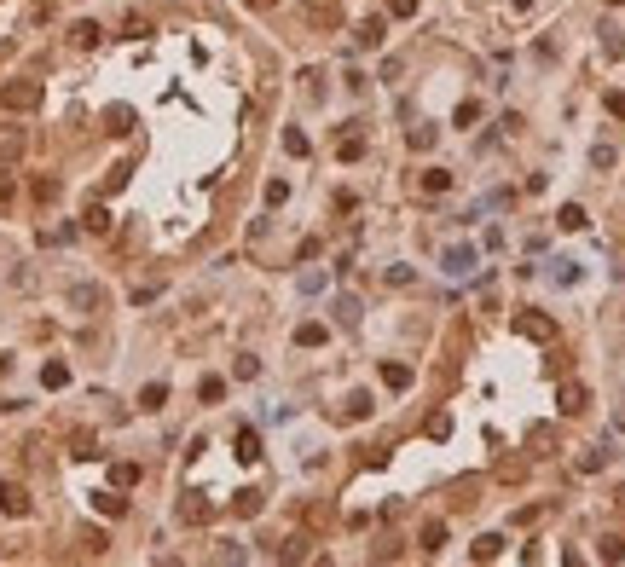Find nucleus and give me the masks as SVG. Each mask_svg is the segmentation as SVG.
<instances>
[{
  "mask_svg": "<svg viewBox=\"0 0 625 567\" xmlns=\"http://www.w3.org/2000/svg\"><path fill=\"white\" fill-rule=\"evenodd\" d=\"M0 105H6V110H35L41 105V87L35 81H12L6 93H0Z\"/></svg>",
  "mask_w": 625,
  "mask_h": 567,
  "instance_id": "nucleus-1",
  "label": "nucleus"
},
{
  "mask_svg": "<svg viewBox=\"0 0 625 567\" xmlns=\"http://www.w3.org/2000/svg\"><path fill=\"white\" fill-rule=\"evenodd\" d=\"M556 406H562V417H579L591 406V388H579V382H562V394H556Z\"/></svg>",
  "mask_w": 625,
  "mask_h": 567,
  "instance_id": "nucleus-2",
  "label": "nucleus"
},
{
  "mask_svg": "<svg viewBox=\"0 0 625 567\" xmlns=\"http://www.w3.org/2000/svg\"><path fill=\"white\" fill-rule=\"evenodd\" d=\"M515 330H521L527 341H550V336H556V324H550L545 313H521V319H515Z\"/></svg>",
  "mask_w": 625,
  "mask_h": 567,
  "instance_id": "nucleus-3",
  "label": "nucleus"
},
{
  "mask_svg": "<svg viewBox=\"0 0 625 567\" xmlns=\"http://www.w3.org/2000/svg\"><path fill=\"white\" fill-rule=\"evenodd\" d=\"M382 382L394 388V394H406V388L417 382V371H411V365H399V359H382Z\"/></svg>",
  "mask_w": 625,
  "mask_h": 567,
  "instance_id": "nucleus-4",
  "label": "nucleus"
},
{
  "mask_svg": "<svg viewBox=\"0 0 625 567\" xmlns=\"http://www.w3.org/2000/svg\"><path fill=\"white\" fill-rule=\"evenodd\" d=\"M469 556H475V561H498V556H504V533H480V539L469 544Z\"/></svg>",
  "mask_w": 625,
  "mask_h": 567,
  "instance_id": "nucleus-5",
  "label": "nucleus"
},
{
  "mask_svg": "<svg viewBox=\"0 0 625 567\" xmlns=\"http://www.w3.org/2000/svg\"><path fill=\"white\" fill-rule=\"evenodd\" d=\"M0 509H6V515H29V492L18 481H6V487H0Z\"/></svg>",
  "mask_w": 625,
  "mask_h": 567,
  "instance_id": "nucleus-6",
  "label": "nucleus"
},
{
  "mask_svg": "<svg viewBox=\"0 0 625 567\" xmlns=\"http://www.w3.org/2000/svg\"><path fill=\"white\" fill-rule=\"evenodd\" d=\"M475 267V249L469 243H452V249H446V272H452V278H463Z\"/></svg>",
  "mask_w": 625,
  "mask_h": 567,
  "instance_id": "nucleus-7",
  "label": "nucleus"
},
{
  "mask_svg": "<svg viewBox=\"0 0 625 567\" xmlns=\"http://www.w3.org/2000/svg\"><path fill=\"white\" fill-rule=\"evenodd\" d=\"M382 41H388V29H382V18H365V23H359V47H365V53H377Z\"/></svg>",
  "mask_w": 625,
  "mask_h": 567,
  "instance_id": "nucleus-8",
  "label": "nucleus"
},
{
  "mask_svg": "<svg viewBox=\"0 0 625 567\" xmlns=\"http://www.w3.org/2000/svg\"><path fill=\"white\" fill-rule=\"evenodd\" d=\"M261 457V434L255 428H238V463H255Z\"/></svg>",
  "mask_w": 625,
  "mask_h": 567,
  "instance_id": "nucleus-9",
  "label": "nucleus"
},
{
  "mask_svg": "<svg viewBox=\"0 0 625 567\" xmlns=\"http://www.w3.org/2000/svg\"><path fill=\"white\" fill-rule=\"evenodd\" d=\"M417 544H423V550H446V521H423Z\"/></svg>",
  "mask_w": 625,
  "mask_h": 567,
  "instance_id": "nucleus-10",
  "label": "nucleus"
},
{
  "mask_svg": "<svg viewBox=\"0 0 625 567\" xmlns=\"http://www.w3.org/2000/svg\"><path fill=\"white\" fill-rule=\"evenodd\" d=\"M23 151V127H0V162Z\"/></svg>",
  "mask_w": 625,
  "mask_h": 567,
  "instance_id": "nucleus-11",
  "label": "nucleus"
},
{
  "mask_svg": "<svg viewBox=\"0 0 625 567\" xmlns=\"http://www.w3.org/2000/svg\"><path fill=\"white\" fill-rule=\"evenodd\" d=\"M81 226H87V232H110V208H105V203H93V208L81 214Z\"/></svg>",
  "mask_w": 625,
  "mask_h": 567,
  "instance_id": "nucleus-12",
  "label": "nucleus"
},
{
  "mask_svg": "<svg viewBox=\"0 0 625 567\" xmlns=\"http://www.w3.org/2000/svg\"><path fill=\"white\" fill-rule=\"evenodd\" d=\"M556 226H562V232H585V208H579V203H567V208L556 214Z\"/></svg>",
  "mask_w": 625,
  "mask_h": 567,
  "instance_id": "nucleus-13",
  "label": "nucleus"
},
{
  "mask_svg": "<svg viewBox=\"0 0 625 567\" xmlns=\"http://www.w3.org/2000/svg\"><path fill=\"white\" fill-rule=\"evenodd\" d=\"M180 515H186V521H209V504H203V492H186Z\"/></svg>",
  "mask_w": 625,
  "mask_h": 567,
  "instance_id": "nucleus-14",
  "label": "nucleus"
},
{
  "mask_svg": "<svg viewBox=\"0 0 625 567\" xmlns=\"http://www.w3.org/2000/svg\"><path fill=\"white\" fill-rule=\"evenodd\" d=\"M597 556H602V561H625V539H619V533H608V539L597 544Z\"/></svg>",
  "mask_w": 625,
  "mask_h": 567,
  "instance_id": "nucleus-15",
  "label": "nucleus"
},
{
  "mask_svg": "<svg viewBox=\"0 0 625 567\" xmlns=\"http://www.w3.org/2000/svg\"><path fill=\"white\" fill-rule=\"evenodd\" d=\"M446 186H452V174H446V168H429V174H423V191H429V197H440Z\"/></svg>",
  "mask_w": 625,
  "mask_h": 567,
  "instance_id": "nucleus-16",
  "label": "nucleus"
},
{
  "mask_svg": "<svg viewBox=\"0 0 625 567\" xmlns=\"http://www.w3.org/2000/svg\"><path fill=\"white\" fill-rule=\"evenodd\" d=\"M336 157H342V162H359V157H365V139H359V134H347V139L336 145Z\"/></svg>",
  "mask_w": 625,
  "mask_h": 567,
  "instance_id": "nucleus-17",
  "label": "nucleus"
},
{
  "mask_svg": "<svg viewBox=\"0 0 625 567\" xmlns=\"http://www.w3.org/2000/svg\"><path fill=\"white\" fill-rule=\"evenodd\" d=\"M325 336H330L325 324H301V330H295V341H301V347H325Z\"/></svg>",
  "mask_w": 625,
  "mask_h": 567,
  "instance_id": "nucleus-18",
  "label": "nucleus"
},
{
  "mask_svg": "<svg viewBox=\"0 0 625 567\" xmlns=\"http://www.w3.org/2000/svg\"><path fill=\"white\" fill-rule=\"evenodd\" d=\"M70 41H75V47H99V23H75Z\"/></svg>",
  "mask_w": 625,
  "mask_h": 567,
  "instance_id": "nucleus-19",
  "label": "nucleus"
},
{
  "mask_svg": "<svg viewBox=\"0 0 625 567\" xmlns=\"http://www.w3.org/2000/svg\"><path fill=\"white\" fill-rule=\"evenodd\" d=\"M197 394H203L209 406H220V400H226V382H220V376H203V388H197Z\"/></svg>",
  "mask_w": 625,
  "mask_h": 567,
  "instance_id": "nucleus-20",
  "label": "nucleus"
},
{
  "mask_svg": "<svg viewBox=\"0 0 625 567\" xmlns=\"http://www.w3.org/2000/svg\"><path fill=\"white\" fill-rule=\"evenodd\" d=\"M347 417H371V394H365V388H353V394H347Z\"/></svg>",
  "mask_w": 625,
  "mask_h": 567,
  "instance_id": "nucleus-21",
  "label": "nucleus"
},
{
  "mask_svg": "<svg viewBox=\"0 0 625 567\" xmlns=\"http://www.w3.org/2000/svg\"><path fill=\"white\" fill-rule=\"evenodd\" d=\"M162 400H168V388H162V382H145V394H140V406H145V411H157Z\"/></svg>",
  "mask_w": 625,
  "mask_h": 567,
  "instance_id": "nucleus-22",
  "label": "nucleus"
},
{
  "mask_svg": "<svg viewBox=\"0 0 625 567\" xmlns=\"http://www.w3.org/2000/svg\"><path fill=\"white\" fill-rule=\"evenodd\" d=\"M284 151L290 157H307V134H301V127H284Z\"/></svg>",
  "mask_w": 625,
  "mask_h": 567,
  "instance_id": "nucleus-23",
  "label": "nucleus"
},
{
  "mask_svg": "<svg viewBox=\"0 0 625 567\" xmlns=\"http://www.w3.org/2000/svg\"><path fill=\"white\" fill-rule=\"evenodd\" d=\"M41 382H47V388H64V382H70V365H58V359H53L47 371H41Z\"/></svg>",
  "mask_w": 625,
  "mask_h": 567,
  "instance_id": "nucleus-24",
  "label": "nucleus"
},
{
  "mask_svg": "<svg viewBox=\"0 0 625 567\" xmlns=\"http://www.w3.org/2000/svg\"><path fill=\"white\" fill-rule=\"evenodd\" d=\"M550 446H556V428H532V452L550 457Z\"/></svg>",
  "mask_w": 625,
  "mask_h": 567,
  "instance_id": "nucleus-25",
  "label": "nucleus"
},
{
  "mask_svg": "<svg viewBox=\"0 0 625 567\" xmlns=\"http://www.w3.org/2000/svg\"><path fill=\"white\" fill-rule=\"evenodd\" d=\"M452 122H458V127H475V122H480V105H475V99H463V105H458V116H452Z\"/></svg>",
  "mask_w": 625,
  "mask_h": 567,
  "instance_id": "nucleus-26",
  "label": "nucleus"
},
{
  "mask_svg": "<svg viewBox=\"0 0 625 567\" xmlns=\"http://www.w3.org/2000/svg\"><path fill=\"white\" fill-rule=\"evenodd\" d=\"M307 18L319 23V29H330V23H336V6H325V0H319V6H307Z\"/></svg>",
  "mask_w": 625,
  "mask_h": 567,
  "instance_id": "nucleus-27",
  "label": "nucleus"
},
{
  "mask_svg": "<svg viewBox=\"0 0 625 567\" xmlns=\"http://www.w3.org/2000/svg\"><path fill=\"white\" fill-rule=\"evenodd\" d=\"M70 301H75V307H99V290L81 284V290H70Z\"/></svg>",
  "mask_w": 625,
  "mask_h": 567,
  "instance_id": "nucleus-28",
  "label": "nucleus"
},
{
  "mask_svg": "<svg viewBox=\"0 0 625 567\" xmlns=\"http://www.w3.org/2000/svg\"><path fill=\"white\" fill-rule=\"evenodd\" d=\"M105 122H110V134H127V122H133V116L116 105V110H105Z\"/></svg>",
  "mask_w": 625,
  "mask_h": 567,
  "instance_id": "nucleus-29",
  "label": "nucleus"
},
{
  "mask_svg": "<svg viewBox=\"0 0 625 567\" xmlns=\"http://www.w3.org/2000/svg\"><path fill=\"white\" fill-rule=\"evenodd\" d=\"M550 278H556V284H573V278H579V267H573V260H556Z\"/></svg>",
  "mask_w": 625,
  "mask_h": 567,
  "instance_id": "nucleus-30",
  "label": "nucleus"
},
{
  "mask_svg": "<svg viewBox=\"0 0 625 567\" xmlns=\"http://www.w3.org/2000/svg\"><path fill=\"white\" fill-rule=\"evenodd\" d=\"M498 475H504V481H521L527 463H521V457H504V463H498Z\"/></svg>",
  "mask_w": 625,
  "mask_h": 567,
  "instance_id": "nucleus-31",
  "label": "nucleus"
},
{
  "mask_svg": "<svg viewBox=\"0 0 625 567\" xmlns=\"http://www.w3.org/2000/svg\"><path fill=\"white\" fill-rule=\"evenodd\" d=\"M336 319H342V324H353V319H359V301H347V295H342V301H336Z\"/></svg>",
  "mask_w": 625,
  "mask_h": 567,
  "instance_id": "nucleus-32",
  "label": "nucleus"
},
{
  "mask_svg": "<svg viewBox=\"0 0 625 567\" xmlns=\"http://www.w3.org/2000/svg\"><path fill=\"white\" fill-rule=\"evenodd\" d=\"M434 145V127H411V151H429Z\"/></svg>",
  "mask_w": 625,
  "mask_h": 567,
  "instance_id": "nucleus-33",
  "label": "nucleus"
},
{
  "mask_svg": "<svg viewBox=\"0 0 625 567\" xmlns=\"http://www.w3.org/2000/svg\"><path fill=\"white\" fill-rule=\"evenodd\" d=\"M93 504H99V509H105V515H122V509H127V504H122V498H110V492H99V498H93Z\"/></svg>",
  "mask_w": 625,
  "mask_h": 567,
  "instance_id": "nucleus-34",
  "label": "nucleus"
},
{
  "mask_svg": "<svg viewBox=\"0 0 625 567\" xmlns=\"http://www.w3.org/2000/svg\"><path fill=\"white\" fill-rule=\"evenodd\" d=\"M388 12H394V18H411V12H417V0H388Z\"/></svg>",
  "mask_w": 625,
  "mask_h": 567,
  "instance_id": "nucleus-35",
  "label": "nucleus"
},
{
  "mask_svg": "<svg viewBox=\"0 0 625 567\" xmlns=\"http://www.w3.org/2000/svg\"><path fill=\"white\" fill-rule=\"evenodd\" d=\"M602 105H608V116H619V122H625V93H608Z\"/></svg>",
  "mask_w": 625,
  "mask_h": 567,
  "instance_id": "nucleus-36",
  "label": "nucleus"
},
{
  "mask_svg": "<svg viewBox=\"0 0 625 567\" xmlns=\"http://www.w3.org/2000/svg\"><path fill=\"white\" fill-rule=\"evenodd\" d=\"M18 197V180H12V174H0V203H12Z\"/></svg>",
  "mask_w": 625,
  "mask_h": 567,
  "instance_id": "nucleus-37",
  "label": "nucleus"
},
{
  "mask_svg": "<svg viewBox=\"0 0 625 567\" xmlns=\"http://www.w3.org/2000/svg\"><path fill=\"white\" fill-rule=\"evenodd\" d=\"M614 504H619V509H625V487H619V492H614Z\"/></svg>",
  "mask_w": 625,
  "mask_h": 567,
  "instance_id": "nucleus-38",
  "label": "nucleus"
},
{
  "mask_svg": "<svg viewBox=\"0 0 625 567\" xmlns=\"http://www.w3.org/2000/svg\"><path fill=\"white\" fill-rule=\"evenodd\" d=\"M249 6H255V12H261V6H273V0H249Z\"/></svg>",
  "mask_w": 625,
  "mask_h": 567,
  "instance_id": "nucleus-39",
  "label": "nucleus"
},
{
  "mask_svg": "<svg viewBox=\"0 0 625 567\" xmlns=\"http://www.w3.org/2000/svg\"><path fill=\"white\" fill-rule=\"evenodd\" d=\"M527 6H532V0H515V12H527Z\"/></svg>",
  "mask_w": 625,
  "mask_h": 567,
  "instance_id": "nucleus-40",
  "label": "nucleus"
},
{
  "mask_svg": "<svg viewBox=\"0 0 625 567\" xmlns=\"http://www.w3.org/2000/svg\"><path fill=\"white\" fill-rule=\"evenodd\" d=\"M608 6H625V0H608Z\"/></svg>",
  "mask_w": 625,
  "mask_h": 567,
  "instance_id": "nucleus-41",
  "label": "nucleus"
},
{
  "mask_svg": "<svg viewBox=\"0 0 625 567\" xmlns=\"http://www.w3.org/2000/svg\"><path fill=\"white\" fill-rule=\"evenodd\" d=\"M619 428H625V417H619Z\"/></svg>",
  "mask_w": 625,
  "mask_h": 567,
  "instance_id": "nucleus-42",
  "label": "nucleus"
}]
</instances>
